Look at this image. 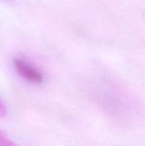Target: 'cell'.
I'll return each instance as SVG.
<instances>
[{
    "instance_id": "cell-1",
    "label": "cell",
    "mask_w": 145,
    "mask_h": 146,
    "mask_svg": "<svg viewBox=\"0 0 145 146\" xmlns=\"http://www.w3.org/2000/svg\"><path fill=\"white\" fill-rule=\"evenodd\" d=\"M14 66L16 72L26 80L33 84H40L43 82V75L40 72L25 60L15 58L14 60Z\"/></svg>"
},
{
    "instance_id": "cell-2",
    "label": "cell",
    "mask_w": 145,
    "mask_h": 146,
    "mask_svg": "<svg viewBox=\"0 0 145 146\" xmlns=\"http://www.w3.org/2000/svg\"><path fill=\"white\" fill-rule=\"evenodd\" d=\"M0 146H18L11 141L2 131H0Z\"/></svg>"
},
{
    "instance_id": "cell-3",
    "label": "cell",
    "mask_w": 145,
    "mask_h": 146,
    "mask_svg": "<svg viewBox=\"0 0 145 146\" xmlns=\"http://www.w3.org/2000/svg\"><path fill=\"white\" fill-rule=\"evenodd\" d=\"M7 114V109L5 104L2 100H0V118H3Z\"/></svg>"
}]
</instances>
